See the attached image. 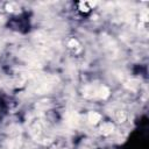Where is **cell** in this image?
<instances>
[{
  "label": "cell",
  "mask_w": 149,
  "mask_h": 149,
  "mask_svg": "<svg viewBox=\"0 0 149 149\" xmlns=\"http://www.w3.org/2000/svg\"><path fill=\"white\" fill-rule=\"evenodd\" d=\"M27 80L29 83V90L35 94L49 93L58 84V78L56 76L40 73L34 69L27 71Z\"/></svg>",
  "instance_id": "1"
},
{
  "label": "cell",
  "mask_w": 149,
  "mask_h": 149,
  "mask_svg": "<svg viewBox=\"0 0 149 149\" xmlns=\"http://www.w3.org/2000/svg\"><path fill=\"white\" fill-rule=\"evenodd\" d=\"M100 43H101V47L105 51V54L109 57V58H116L120 54V49L116 44V42L108 35L106 34H102L100 36Z\"/></svg>",
  "instance_id": "6"
},
{
  "label": "cell",
  "mask_w": 149,
  "mask_h": 149,
  "mask_svg": "<svg viewBox=\"0 0 149 149\" xmlns=\"http://www.w3.org/2000/svg\"><path fill=\"white\" fill-rule=\"evenodd\" d=\"M8 136L6 140V146L8 149H20L21 143H22V137H21V129L19 126L13 125L8 128Z\"/></svg>",
  "instance_id": "7"
},
{
  "label": "cell",
  "mask_w": 149,
  "mask_h": 149,
  "mask_svg": "<svg viewBox=\"0 0 149 149\" xmlns=\"http://www.w3.org/2000/svg\"><path fill=\"white\" fill-rule=\"evenodd\" d=\"M112 115H113V118L118 121V122H123L126 119H127V113H126V111L125 109H122L121 107H113L112 108Z\"/></svg>",
  "instance_id": "10"
},
{
  "label": "cell",
  "mask_w": 149,
  "mask_h": 149,
  "mask_svg": "<svg viewBox=\"0 0 149 149\" xmlns=\"http://www.w3.org/2000/svg\"><path fill=\"white\" fill-rule=\"evenodd\" d=\"M68 45L70 47V49L74 50V52H77V51H79V50L81 49L80 45H79V43H78V41L74 40V38H71V40L69 41V44H68Z\"/></svg>",
  "instance_id": "13"
},
{
  "label": "cell",
  "mask_w": 149,
  "mask_h": 149,
  "mask_svg": "<svg viewBox=\"0 0 149 149\" xmlns=\"http://www.w3.org/2000/svg\"><path fill=\"white\" fill-rule=\"evenodd\" d=\"M7 9H8V10H14V9H19V8H17V6H16L15 3L12 2V3H8V5H7Z\"/></svg>",
  "instance_id": "14"
},
{
  "label": "cell",
  "mask_w": 149,
  "mask_h": 149,
  "mask_svg": "<svg viewBox=\"0 0 149 149\" xmlns=\"http://www.w3.org/2000/svg\"><path fill=\"white\" fill-rule=\"evenodd\" d=\"M28 130L33 139L42 144H50L55 137L51 125L42 115H35L29 120Z\"/></svg>",
  "instance_id": "2"
},
{
  "label": "cell",
  "mask_w": 149,
  "mask_h": 149,
  "mask_svg": "<svg viewBox=\"0 0 149 149\" xmlns=\"http://www.w3.org/2000/svg\"><path fill=\"white\" fill-rule=\"evenodd\" d=\"M114 132V125L112 122H105L100 127V133L102 135H109Z\"/></svg>",
  "instance_id": "11"
},
{
  "label": "cell",
  "mask_w": 149,
  "mask_h": 149,
  "mask_svg": "<svg viewBox=\"0 0 149 149\" xmlns=\"http://www.w3.org/2000/svg\"><path fill=\"white\" fill-rule=\"evenodd\" d=\"M33 41L36 51L43 58L54 57L59 49V44L56 41V38L47 31H36L33 36Z\"/></svg>",
  "instance_id": "3"
},
{
  "label": "cell",
  "mask_w": 149,
  "mask_h": 149,
  "mask_svg": "<svg viewBox=\"0 0 149 149\" xmlns=\"http://www.w3.org/2000/svg\"><path fill=\"white\" fill-rule=\"evenodd\" d=\"M19 56L30 66V69L37 70L43 65V57L36 50H33L30 48H22L19 51Z\"/></svg>",
  "instance_id": "4"
},
{
  "label": "cell",
  "mask_w": 149,
  "mask_h": 149,
  "mask_svg": "<svg viewBox=\"0 0 149 149\" xmlns=\"http://www.w3.org/2000/svg\"><path fill=\"white\" fill-rule=\"evenodd\" d=\"M120 79L122 80V83H123V85L128 88V90H130V91H137V88H139V81L136 80V79H134V78H132V77H129V76H125V74H120Z\"/></svg>",
  "instance_id": "8"
},
{
  "label": "cell",
  "mask_w": 149,
  "mask_h": 149,
  "mask_svg": "<svg viewBox=\"0 0 149 149\" xmlns=\"http://www.w3.org/2000/svg\"><path fill=\"white\" fill-rule=\"evenodd\" d=\"M1 50H2V43L0 42V54H1Z\"/></svg>",
  "instance_id": "15"
},
{
  "label": "cell",
  "mask_w": 149,
  "mask_h": 149,
  "mask_svg": "<svg viewBox=\"0 0 149 149\" xmlns=\"http://www.w3.org/2000/svg\"><path fill=\"white\" fill-rule=\"evenodd\" d=\"M109 93L108 87L98 84H88L83 88V97L86 99H106Z\"/></svg>",
  "instance_id": "5"
},
{
  "label": "cell",
  "mask_w": 149,
  "mask_h": 149,
  "mask_svg": "<svg viewBox=\"0 0 149 149\" xmlns=\"http://www.w3.org/2000/svg\"><path fill=\"white\" fill-rule=\"evenodd\" d=\"M65 122L69 127L71 128H76L78 127L79 122H80V118H79V114L74 111H71L66 114V118H65Z\"/></svg>",
  "instance_id": "9"
},
{
  "label": "cell",
  "mask_w": 149,
  "mask_h": 149,
  "mask_svg": "<svg viewBox=\"0 0 149 149\" xmlns=\"http://www.w3.org/2000/svg\"><path fill=\"white\" fill-rule=\"evenodd\" d=\"M100 119H101V115L99 113H97V112H90L88 115H87V120H88V122L91 125L98 123L100 121Z\"/></svg>",
  "instance_id": "12"
}]
</instances>
